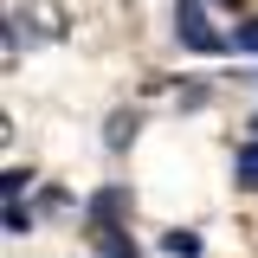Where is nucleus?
Here are the masks:
<instances>
[{"instance_id": "5", "label": "nucleus", "mask_w": 258, "mask_h": 258, "mask_svg": "<svg viewBox=\"0 0 258 258\" xmlns=\"http://www.w3.org/2000/svg\"><path fill=\"white\" fill-rule=\"evenodd\" d=\"M97 258H136V245H129L123 232H103L97 239Z\"/></svg>"}, {"instance_id": "3", "label": "nucleus", "mask_w": 258, "mask_h": 258, "mask_svg": "<svg viewBox=\"0 0 258 258\" xmlns=\"http://www.w3.org/2000/svg\"><path fill=\"white\" fill-rule=\"evenodd\" d=\"M232 181H239V187H258V136L232 155Z\"/></svg>"}, {"instance_id": "7", "label": "nucleus", "mask_w": 258, "mask_h": 258, "mask_svg": "<svg viewBox=\"0 0 258 258\" xmlns=\"http://www.w3.org/2000/svg\"><path fill=\"white\" fill-rule=\"evenodd\" d=\"M129 136H136V116H110V149H123Z\"/></svg>"}, {"instance_id": "6", "label": "nucleus", "mask_w": 258, "mask_h": 258, "mask_svg": "<svg viewBox=\"0 0 258 258\" xmlns=\"http://www.w3.org/2000/svg\"><path fill=\"white\" fill-rule=\"evenodd\" d=\"M232 52H258V20H245V26H232Z\"/></svg>"}, {"instance_id": "2", "label": "nucleus", "mask_w": 258, "mask_h": 258, "mask_svg": "<svg viewBox=\"0 0 258 258\" xmlns=\"http://www.w3.org/2000/svg\"><path fill=\"white\" fill-rule=\"evenodd\" d=\"M129 213V187H103V194H91V207H84V220H91V239H103V232H123V220Z\"/></svg>"}, {"instance_id": "8", "label": "nucleus", "mask_w": 258, "mask_h": 258, "mask_svg": "<svg viewBox=\"0 0 258 258\" xmlns=\"http://www.w3.org/2000/svg\"><path fill=\"white\" fill-rule=\"evenodd\" d=\"M220 7H245V0H220Z\"/></svg>"}, {"instance_id": "1", "label": "nucleus", "mask_w": 258, "mask_h": 258, "mask_svg": "<svg viewBox=\"0 0 258 258\" xmlns=\"http://www.w3.org/2000/svg\"><path fill=\"white\" fill-rule=\"evenodd\" d=\"M174 32H181L187 52H226L232 45V39H220V32L207 26V7L200 0H174Z\"/></svg>"}, {"instance_id": "4", "label": "nucleus", "mask_w": 258, "mask_h": 258, "mask_svg": "<svg viewBox=\"0 0 258 258\" xmlns=\"http://www.w3.org/2000/svg\"><path fill=\"white\" fill-rule=\"evenodd\" d=\"M161 245H168V258H200V239H194V232H181V226H174Z\"/></svg>"}]
</instances>
